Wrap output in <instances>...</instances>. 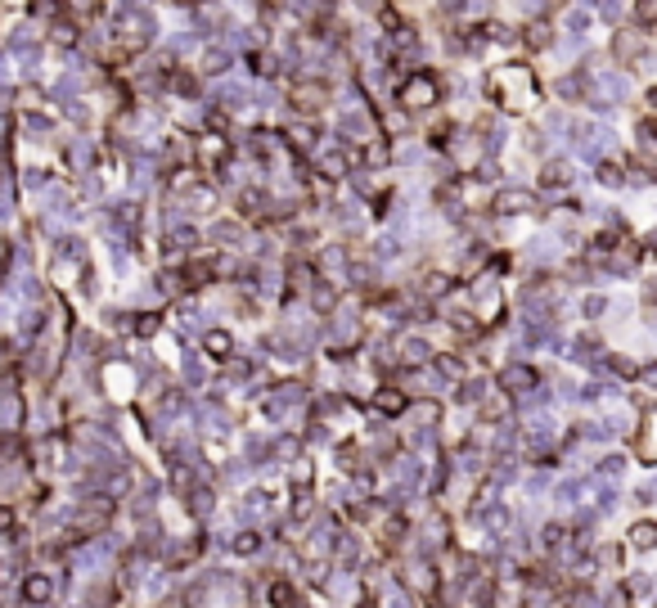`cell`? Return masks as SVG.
I'll return each instance as SVG.
<instances>
[{"mask_svg": "<svg viewBox=\"0 0 657 608\" xmlns=\"http://www.w3.org/2000/svg\"><path fill=\"white\" fill-rule=\"evenodd\" d=\"M401 104L405 109H428V104H437V81L433 72H410L401 86Z\"/></svg>", "mask_w": 657, "mask_h": 608, "instance_id": "obj_1", "label": "cell"}, {"mask_svg": "<svg viewBox=\"0 0 657 608\" xmlns=\"http://www.w3.org/2000/svg\"><path fill=\"white\" fill-rule=\"evenodd\" d=\"M325 104H329V86H325V81H297V86H293V109L320 113Z\"/></svg>", "mask_w": 657, "mask_h": 608, "instance_id": "obj_2", "label": "cell"}, {"mask_svg": "<svg viewBox=\"0 0 657 608\" xmlns=\"http://www.w3.org/2000/svg\"><path fill=\"white\" fill-rule=\"evenodd\" d=\"M374 405H379V410H387V414H396V410H405V397L396 388H383L379 397H374Z\"/></svg>", "mask_w": 657, "mask_h": 608, "instance_id": "obj_3", "label": "cell"}, {"mask_svg": "<svg viewBox=\"0 0 657 608\" xmlns=\"http://www.w3.org/2000/svg\"><path fill=\"white\" fill-rule=\"evenodd\" d=\"M635 23H639V27H653L657 23V0H635Z\"/></svg>", "mask_w": 657, "mask_h": 608, "instance_id": "obj_4", "label": "cell"}, {"mask_svg": "<svg viewBox=\"0 0 657 608\" xmlns=\"http://www.w3.org/2000/svg\"><path fill=\"white\" fill-rule=\"evenodd\" d=\"M549 36H554V32H549V23H531V27H527V46H531V50H545Z\"/></svg>", "mask_w": 657, "mask_h": 608, "instance_id": "obj_5", "label": "cell"}, {"mask_svg": "<svg viewBox=\"0 0 657 608\" xmlns=\"http://www.w3.org/2000/svg\"><path fill=\"white\" fill-rule=\"evenodd\" d=\"M531 203H536V198L527 194V189H513V194H504V198H500V208H531Z\"/></svg>", "mask_w": 657, "mask_h": 608, "instance_id": "obj_6", "label": "cell"}, {"mask_svg": "<svg viewBox=\"0 0 657 608\" xmlns=\"http://www.w3.org/2000/svg\"><path fill=\"white\" fill-rule=\"evenodd\" d=\"M545 185H567V167H563V163L545 167Z\"/></svg>", "mask_w": 657, "mask_h": 608, "instance_id": "obj_7", "label": "cell"}, {"mask_svg": "<svg viewBox=\"0 0 657 608\" xmlns=\"http://www.w3.org/2000/svg\"><path fill=\"white\" fill-rule=\"evenodd\" d=\"M208 351L225 356V351H230V334H208Z\"/></svg>", "mask_w": 657, "mask_h": 608, "instance_id": "obj_8", "label": "cell"}, {"mask_svg": "<svg viewBox=\"0 0 657 608\" xmlns=\"http://www.w3.org/2000/svg\"><path fill=\"white\" fill-rule=\"evenodd\" d=\"M630 541H635V546H639V550H649V546H653V527H649V522H639Z\"/></svg>", "mask_w": 657, "mask_h": 608, "instance_id": "obj_9", "label": "cell"}, {"mask_svg": "<svg viewBox=\"0 0 657 608\" xmlns=\"http://www.w3.org/2000/svg\"><path fill=\"white\" fill-rule=\"evenodd\" d=\"M482 414H487V419H500L504 414V397H491L487 405H482Z\"/></svg>", "mask_w": 657, "mask_h": 608, "instance_id": "obj_10", "label": "cell"}, {"mask_svg": "<svg viewBox=\"0 0 657 608\" xmlns=\"http://www.w3.org/2000/svg\"><path fill=\"white\" fill-rule=\"evenodd\" d=\"M639 50V36H617V55H635Z\"/></svg>", "mask_w": 657, "mask_h": 608, "instance_id": "obj_11", "label": "cell"}, {"mask_svg": "<svg viewBox=\"0 0 657 608\" xmlns=\"http://www.w3.org/2000/svg\"><path fill=\"white\" fill-rule=\"evenodd\" d=\"M5 522H9V514H5V509H0V527H5Z\"/></svg>", "mask_w": 657, "mask_h": 608, "instance_id": "obj_12", "label": "cell"}]
</instances>
